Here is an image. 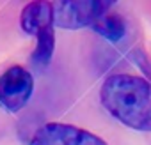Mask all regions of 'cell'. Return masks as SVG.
Masks as SVG:
<instances>
[{"mask_svg":"<svg viewBox=\"0 0 151 145\" xmlns=\"http://www.w3.org/2000/svg\"><path fill=\"white\" fill-rule=\"evenodd\" d=\"M101 106L123 126L151 133V82L117 72L105 78L100 89Z\"/></svg>","mask_w":151,"mask_h":145,"instance_id":"cell-1","label":"cell"},{"mask_svg":"<svg viewBox=\"0 0 151 145\" xmlns=\"http://www.w3.org/2000/svg\"><path fill=\"white\" fill-rule=\"evenodd\" d=\"M20 27L25 34L36 37L32 62L39 67H46L52 62L55 51V21L52 2H48V0L29 2L22 9Z\"/></svg>","mask_w":151,"mask_h":145,"instance_id":"cell-2","label":"cell"},{"mask_svg":"<svg viewBox=\"0 0 151 145\" xmlns=\"http://www.w3.org/2000/svg\"><path fill=\"white\" fill-rule=\"evenodd\" d=\"M117 0H53L55 27L64 30H80L93 25L109 13Z\"/></svg>","mask_w":151,"mask_h":145,"instance_id":"cell-3","label":"cell"},{"mask_svg":"<svg viewBox=\"0 0 151 145\" xmlns=\"http://www.w3.org/2000/svg\"><path fill=\"white\" fill-rule=\"evenodd\" d=\"M34 76L23 65H11L0 75V104L7 112H20L32 97Z\"/></svg>","mask_w":151,"mask_h":145,"instance_id":"cell-4","label":"cell"},{"mask_svg":"<svg viewBox=\"0 0 151 145\" xmlns=\"http://www.w3.org/2000/svg\"><path fill=\"white\" fill-rule=\"evenodd\" d=\"M30 145H109L98 134L64 122L43 124L30 138Z\"/></svg>","mask_w":151,"mask_h":145,"instance_id":"cell-5","label":"cell"},{"mask_svg":"<svg viewBox=\"0 0 151 145\" xmlns=\"http://www.w3.org/2000/svg\"><path fill=\"white\" fill-rule=\"evenodd\" d=\"M96 34H100L101 37H105L110 43H119L124 36H126V23L119 14L114 13H107L101 18H98L93 25Z\"/></svg>","mask_w":151,"mask_h":145,"instance_id":"cell-6","label":"cell"}]
</instances>
